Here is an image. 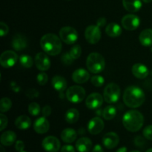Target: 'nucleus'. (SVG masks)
Instances as JSON below:
<instances>
[{
  "label": "nucleus",
  "instance_id": "f257e3e1",
  "mask_svg": "<svg viewBox=\"0 0 152 152\" xmlns=\"http://www.w3.org/2000/svg\"><path fill=\"white\" fill-rule=\"evenodd\" d=\"M123 99L126 106L136 108L141 106L145 102V95L140 88L132 86L126 88L124 91Z\"/></svg>",
  "mask_w": 152,
  "mask_h": 152
},
{
  "label": "nucleus",
  "instance_id": "f03ea898",
  "mask_svg": "<svg viewBox=\"0 0 152 152\" xmlns=\"http://www.w3.org/2000/svg\"><path fill=\"white\" fill-rule=\"evenodd\" d=\"M61 39L56 34H45L40 39V46L42 49L50 56H56L61 52L62 48Z\"/></svg>",
  "mask_w": 152,
  "mask_h": 152
},
{
  "label": "nucleus",
  "instance_id": "7ed1b4c3",
  "mask_svg": "<svg viewBox=\"0 0 152 152\" xmlns=\"http://www.w3.org/2000/svg\"><path fill=\"white\" fill-rule=\"evenodd\" d=\"M144 123L143 115L137 110H131L123 115V124L131 132H137L142 129Z\"/></svg>",
  "mask_w": 152,
  "mask_h": 152
},
{
  "label": "nucleus",
  "instance_id": "20e7f679",
  "mask_svg": "<svg viewBox=\"0 0 152 152\" xmlns=\"http://www.w3.org/2000/svg\"><path fill=\"white\" fill-rule=\"evenodd\" d=\"M88 70L92 74H99L102 72L105 67V61L103 56L99 53L93 52L88 56L86 60Z\"/></svg>",
  "mask_w": 152,
  "mask_h": 152
},
{
  "label": "nucleus",
  "instance_id": "39448f33",
  "mask_svg": "<svg viewBox=\"0 0 152 152\" xmlns=\"http://www.w3.org/2000/svg\"><path fill=\"white\" fill-rule=\"evenodd\" d=\"M86 90L81 86H73L66 91V97L72 103H80L86 97Z\"/></svg>",
  "mask_w": 152,
  "mask_h": 152
},
{
  "label": "nucleus",
  "instance_id": "423d86ee",
  "mask_svg": "<svg viewBox=\"0 0 152 152\" xmlns=\"http://www.w3.org/2000/svg\"><path fill=\"white\" fill-rule=\"evenodd\" d=\"M120 96V88L115 83H109L104 89L103 98L108 103L117 102Z\"/></svg>",
  "mask_w": 152,
  "mask_h": 152
},
{
  "label": "nucleus",
  "instance_id": "0eeeda50",
  "mask_svg": "<svg viewBox=\"0 0 152 152\" xmlns=\"http://www.w3.org/2000/svg\"><path fill=\"white\" fill-rule=\"evenodd\" d=\"M59 37L66 44L72 45L78 39V33L72 27H62L59 31Z\"/></svg>",
  "mask_w": 152,
  "mask_h": 152
},
{
  "label": "nucleus",
  "instance_id": "6e6552de",
  "mask_svg": "<svg viewBox=\"0 0 152 152\" xmlns=\"http://www.w3.org/2000/svg\"><path fill=\"white\" fill-rule=\"evenodd\" d=\"M101 30L97 25H89L85 31V37L90 44H96L101 39Z\"/></svg>",
  "mask_w": 152,
  "mask_h": 152
},
{
  "label": "nucleus",
  "instance_id": "1a4fd4ad",
  "mask_svg": "<svg viewBox=\"0 0 152 152\" xmlns=\"http://www.w3.org/2000/svg\"><path fill=\"white\" fill-rule=\"evenodd\" d=\"M18 61V55L13 50H5L0 56V64L3 68H9L13 67Z\"/></svg>",
  "mask_w": 152,
  "mask_h": 152
},
{
  "label": "nucleus",
  "instance_id": "9d476101",
  "mask_svg": "<svg viewBox=\"0 0 152 152\" xmlns=\"http://www.w3.org/2000/svg\"><path fill=\"white\" fill-rule=\"evenodd\" d=\"M122 25L127 31H134L140 24V19L134 14H127L124 16L121 21Z\"/></svg>",
  "mask_w": 152,
  "mask_h": 152
},
{
  "label": "nucleus",
  "instance_id": "9b49d317",
  "mask_svg": "<svg viewBox=\"0 0 152 152\" xmlns=\"http://www.w3.org/2000/svg\"><path fill=\"white\" fill-rule=\"evenodd\" d=\"M42 148L48 152H58L60 149L61 144L59 139L56 137H46L42 142Z\"/></svg>",
  "mask_w": 152,
  "mask_h": 152
},
{
  "label": "nucleus",
  "instance_id": "f8f14e48",
  "mask_svg": "<svg viewBox=\"0 0 152 152\" xmlns=\"http://www.w3.org/2000/svg\"><path fill=\"white\" fill-rule=\"evenodd\" d=\"M34 61H35L36 66L39 71H45L50 68V60L45 53H42V52L37 53Z\"/></svg>",
  "mask_w": 152,
  "mask_h": 152
},
{
  "label": "nucleus",
  "instance_id": "ddd939ff",
  "mask_svg": "<svg viewBox=\"0 0 152 152\" xmlns=\"http://www.w3.org/2000/svg\"><path fill=\"white\" fill-rule=\"evenodd\" d=\"M104 98L99 93H92L86 99V105L89 109H96L103 103Z\"/></svg>",
  "mask_w": 152,
  "mask_h": 152
},
{
  "label": "nucleus",
  "instance_id": "4468645a",
  "mask_svg": "<svg viewBox=\"0 0 152 152\" xmlns=\"http://www.w3.org/2000/svg\"><path fill=\"white\" fill-rule=\"evenodd\" d=\"M105 127L103 120L99 117H94L88 123V130L91 134L96 135L100 133Z\"/></svg>",
  "mask_w": 152,
  "mask_h": 152
},
{
  "label": "nucleus",
  "instance_id": "2eb2a0df",
  "mask_svg": "<svg viewBox=\"0 0 152 152\" xmlns=\"http://www.w3.org/2000/svg\"><path fill=\"white\" fill-rule=\"evenodd\" d=\"M120 142V137L115 132H108L102 137V144L108 149H112L117 146Z\"/></svg>",
  "mask_w": 152,
  "mask_h": 152
},
{
  "label": "nucleus",
  "instance_id": "dca6fc26",
  "mask_svg": "<svg viewBox=\"0 0 152 152\" xmlns=\"http://www.w3.org/2000/svg\"><path fill=\"white\" fill-rule=\"evenodd\" d=\"M49 129H50V123L47 118L44 116L39 117L34 121V129L37 134H42L47 133Z\"/></svg>",
  "mask_w": 152,
  "mask_h": 152
},
{
  "label": "nucleus",
  "instance_id": "f3484780",
  "mask_svg": "<svg viewBox=\"0 0 152 152\" xmlns=\"http://www.w3.org/2000/svg\"><path fill=\"white\" fill-rule=\"evenodd\" d=\"M90 78V74L84 68H79L74 71L72 74V80L77 84L86 83Z\"/></svg>",
  "mask_w": 152,
  "mask_h": 152
},
{
  "label": "nucleus",
  "instance_id": "a211bd4d",
  "mask_svg": "<svg viewBox=\"0 0 152 152\" xmlns=\"http://www.w3.org/2000/svg\"><path fill=\"white\" fill-rule=\"evenodd\" d=\"M11 45L13 48L17 51H21L26 48L28 45V39L24 35L20 34H17L13 37Z\"/></svg>",
  "mask_w": 152,
  "mask_h": 152
},
{
  "label": "nucleus",
  "instance_id": "6ab92c4d",
  "mask_svg": "<svg viewBox=\"0 0 152 152\" xmlns=\"http://www.w3.org/2000/svg\"><path fill=\"white\" fill-rule=\"evenodd\" d=\"M132 71L133 75L138 79H145L149 74L148 68L142 63H136L132 66Z\"/></svg>",
  "mask_w": 152,
  "mask_h": 152
},
{
  "label": "nucleus",
  "instance_id": "aec40b11",
  "mask_svg": "<svg viewBox=\"0 0 152 152\" xmlns=\"http://www.w3.org/2000/svg\"><path fill=\"white\" fill-rule=\"evenodd\" d=\"M123 5L127 11L136 13L142 7L141 0H123Z\"/></svg>",
  "mask_w": 152,
  "mask_h": 152
},
{
  "label": "nucleus",
  "instance_id": "412c9836",
  "mask_svg": "<svg viewBox=\"0 0 152 152\" xmlns=\"http://www.w3.org/2000/svg\"><path fill=\"white\" fill-rule=\"evenodd\" d=\"M51 85L55 90L62 93L66 89L67 81L62 76L56 75L52 78Z\"/></svg>",
  "mask_w": 152,
  "mask_h": 152
},
{
  "label": "nucleus",
  "instance_id": "4be33fe9",
  "mask_svg": "<svg viewBox=\"0 0 152 152\" xmlns=\"http://www.w3.org/2000/svg\"><path fill=\"white\" fill-rule=\"evenodd\" d=\"M92 148V142L89 138L81 137L76 142V148L79 152H89Z\"/></svg>",
  "mask_w": 152,
  "mask_h": 152
},
{
  "label": "nucleus",
  "instance_id": "5701e85b",
  "mask_svg": "<svg viewBox=\"0 0 152 152\" xmlns=\"http://www.w3.org/2000/svg\"><path fill=\"white\" fill-rule=\"evenodd\" d=\"M16 140V134L14 132L12 131H6L0 137V141L2 145L4 146H10L13 145Z\"/></svg>",
  "mask_w": 152,
  "mask_h": 152
},
{
  "label": "nucleus",
  "instance_id": "b1692460",
  "mask_svg": "<svg viewBox=\"0 0 152 152\" xmlns=\"http://www.w3.org/2000/svg\"><path fill=\"white\" fill-rule=\"evenodd\" d=\"M139 40L140 44L144 47L152 46V29H145L140 33L139 36Z\"/></svg>",
  "mask_w": 152,
  "mask_h": 152
},
{
  "label": "nucleus",
  "instance_id": "393cba45",
  "mask_svg": "<svg viewBox=\"0 0 152 152\" xmlns=\"http://www.w3.org/2000/svg\"><path fill=\"white\" fill-rule=\"evenodd\" d=\"M77 137V133L74 129L68 128L64 129L61 133V139L66 143H71L74 142Z\"/></svg>",
  "mask_w": 152,
  "mask_h": 152
},
{
  "label": "nucleus",
  "instance_id": "a878e982",
  "mask_svg": "<svg viewBox=\"0 0 152 152\" xmlns=\"http://www.w3.org/2000/svg\"><path fill=\"white\" fill-rule=\"evenodd\" d=\"M31 120L26 115H21L15 120V126L20 130H27L31 127Z\"/></svg>",
  "mask_w": 152,
  "mask_h": 152
},
{
  "label": "nucleus",
  "instance_id": "bb28decb",
  "mask_svg": "<svg viewBox=\"0 0 152 152\" xmlns=\"http://www.w3.org/2000/svg\"><path fill=\"white\" fill-rule=\"evenodd\" d=\"M122 28L120 25L116 22H111L107 25L105 28V33L111 37H120L122 34Z\"/></svg>",
  "mask_w": 152,
  "mask_h": 152
},
{
  "label": "nucleus",
  "instance_id": "cd10ccee",
  "mask_svg": "<svg viewBox=\"0 0 152 152\" xmlns=\"http://www.w3.org/2000/svg\"><path fill=\"white\" fill-rule=\"evenodd\" d=\"M80 117V113L76 108H70L65 114V120L69 124H74L77 123Z\"/></svg>",
  "mask_w": 152,
  "mask_h": 152
},
{
  "label": "nucleus",
  "instance_id": "c85d7f7f",
  "mask_svg": "<svg viewBox=\"0 0 152 152\" xmlns=\"http://www.w3.org/2000/svg\"><path fill=\"white\" fill-rule=\"evenodd\" d=\"M116 114H117V109L113 105H108V106L105 107V109L103 110L102 112V117L104 119L106 120H111L115 117Z\"/></svg>",
  "mask_w": 152,
  "mask_h": 152
},
{
  "label": "nucleus",
  "instance_id": "c756f323",
  "mask_svg": "<svg viewBox=\"0 0 152 152\" xmlns=\"http://www.w3.org/2000/svg\"><path fill=\"white\" fill-rule=\"evenodd\" d=\"M19 62L22 65V66H23L24 68H29L32 67V65H34V61H33L32 57L29 55L24 54L19 57Z\"/></svg>",
  "mask_w": 152,
  "mask_h": 152
},
{
  "label": "nucleus",
  "instance_id": "7c9ffc66",
  "mask_svg": "<svg viewBox=\"0 0 152 152\" xmlns=\"http://www.w3.org/2000/svg\"><path fill=\"white\" fill-rule=\"evenodd\" d=\"M12 107V102L9 98L3 97L0 101V111L4 113L8 111Z\"/></svg>",
  "mask_w": 152,
  "mask_h": 152
},
{
  "label": "nucleus",
  "instance_id": "2f4dec72",
  "mask_svg": "<svg viewBox=\"0 0 152 152\" xmlns=\"http://www.w3.org/2000/svg\"><path fill=\"white\" fill-rule=\"evenodd\" d=\"M40 111H41V108L37 102H31L28 105V112L32 116H34V117L38 116Z\"/></svg>",
  "mask_w": 152,
  "mask_h": 152
},
{
  "label": "nucleus",
  "instance_id": "473e14b6",
  "mask_svg": "<svg viewBox=\"0 0 152 152\" xmlns=\"http://www.w3.org/2000/svg\"><path fill=\"white\" fill-rule=\"evenodd\" d=\"M70 54L72 56L73 59H79L82 54V48L80 45H75L70 49Z\"/></svg>",
  "mask_w": 152,
  "mask_h": 152
},
{
  "label": "nucleus",
  "instance_id": "72a5a7b5",
  "mask_svg": "<svg viewBox=\"0 0 152 152\" xmlns=\"http://www.w3.org/2000/svg\"><path fill=\"white\" fill-rule=\"evenodd\" d=\"M91 82L93 86H94L95 87L99 88L103 86L104 83H105V79L100 75H95L91 77Z\"/></svg>",
  "mask_w": 152,
  "mask_h": 152
},
{
  "label": "nucleus",
  "instance_id": "f704fd0d",
  "mask_svg": "<svg viewBox=\"0 0 152 152\" xmlns=\"http://www.w3.org/2000/svg\"><path fill=\"white\" fill-rule=\"evenodd\" d=\"M37 80L39 85H40V86H45L48 83V75L45 72H41L37 75Z\"/></svg>",
  "mask_w": 152,
  "mask_h": 152
},
{
  "label": "nucleus",
  "instance_id": "c9c22d12",
  "mask_svg": "<svg viewBox=\"0 0 152 152\" xmlns=\"http://www.w3.org/2000/svg\"><path fill=\"white\" fill-rule=\"evenodd\" d=\"M61 61L64 65H70L74 62V59H73L72 56H71L70 53H65L61 57Z\"/></svg>",
  "mask_w": 152,
  "mask_h": 152
},
{
  "label": "nucleus",
  "instance_id": "e433bc0d",
  "mask_svg": "<svg viewBox=\"0 0 152 152\" xmlns=\"http://www.w3.org/2000/svg\"><path fill=\"white\" fill-rule=\"evenodd\" d=\"M144 137L148 140H152V125L146 126L142 132Z\"/></svg>",
  "mask_w": 152,
  "mask_h": 152
},
{
  "label": "nucleus",
  "instance_id": "4c0bfd02",
  "mask_svg": "<svg viewBox=\"0 0 152 152\" xmlns=\"http://www.w3.org/2000/svg\"><path fill=\"white\" fill-rule=\"evenodd\" d=\"M7 117L3 113L0 114V131H3L7 126Z\"/></svg>",
  "mask_w": 152,
  "mask_h": 152
},
{
  "label": "nucleus",
  "instance_id": "58836bf2",
  "mask_svg": "<svg viewBox=\"0 0 152 152\" xmlns=\"http://www.w3.org/2000/svg\"><path fill=\"white\" fill-rule=\"evenodd\" d=\"M9 31L8 26L4 22H0V35L1 37H4L7 34Z\"/></svg>",
  "mask_w": 152,
  "mask_h": 152
},
{
  "label": "nucleus",
  "instance_id": "ea45409f",
  "mask_svg": "<svg viewBox=\"0 0 152 152\" xmlns=\"http://www.w3.org/2000/svg\"><path fill=\"white\" fill-rule=\"evenodd\" d=\"M134 144L136 146L139 147V148H142L145 144V139L141 136L136 137L134 139Z\"/></svg>",
  "mask_w": 152,
  "mask_h": 152
},
{
  "label": "nucleus",
  "instance_id": "a19ab883",
  "mask_svg": "<svg viewBox=\"0 0 152 152\" xmlns=\"http://www.w3.org/2000/svg\"><path fill=\"white\" fill-rule=\"evenodd\" d=\"M51 111H52V110H51V108H50V105H45V106L43 107L42 113V115L44 116V117H48L50 115V114H51Z\"/></svg>",
  "mask_w": 152,
  "mask_h": 152
},
{
  "label": "nucleus",
  "instance_id": "79ce46f5",
  "mask_svg": "<svg viewBox=\"0 0 152 152\" xmlns=\"http://www.w3.org/2000/svg\"><path fill=\"white\" fill-rule=\"evenodd\" d=\"M15 148L17 151H22L25 148V143L22 140H17L16 142V145H15Z\"/></svg>",
  "mask_w": 152,
  "mask_h": 152
},
{
  "label": "nucleus",
  "instance_id": "37998d69",
  "mask_svg": "<svg viewBox=\"0 0 152 152\" xmlns=\"http://www.w3.org/2000/svg\"><path fill=\"white\" fill-rule=\"evenodd\" d=\"M61 152H75V148L72 145H65L61 148Z\"/></svg>",
  "mask_w": 152,
  "mask_h": 152
},
{
  "label": "nucleus",
  "instance_id": "c03bdc74",
  "mask_svg": "<svg viewBox=\"0 0 152 152\" xmlns=\"http://www.w3.org/2000/svg\"><path fill=\"white\" fill-rule=\"evenodd\" d=\"M26 95L27 96H29V97H31V95H33V98L34 97H37V96H38V95H39V93H38V91H34V93H32V89H30V90H28V91H27V93H26Z\"/></svg>",
  "mask_w": 152,
  "mask_h": 152
},
{
  "label": "nucleus",
  "instance_id": "a18cd8bd",
  "mask_svg": "<svg viewBox=\"0 0 152 152\" xmlns=\"http://www.w3.org/2000/svg\"><path fill=\"white\" fill-rule=\"evenodd\" d=\"M105 22H106V20H105V18L101 17V18H99V19L97 20V22H96V25H97V26H99V28H100V27H103L104 25H105Z\"/></svg>",
  "mask_w": 152,
  "mask_h": 152
},
{
  "label": "nucleus",
  "instance_id": "49530a36",
  "mask_svg": "<svg viewBox=\"0 0 152 152\" xmlns=\"http://www.w3.org/2000/svg\"><path fill=\"white\" fill-rule=\"evenodd\" d=\"M92 152H104V150L100 145L97 144V145H96L94 147Z\"/></svg>",
  "mask_w": 152,
  "mask_h": 152
},
{
  "label": "nucleus",
  "instance_id": "de8ad7c7",
  "mask_svg": "<svg viewBox=\"0 0 152 152\" xmlns=\"http://www.w3.org/2000/svg\"><path fill=\"white\" fill-rule=\"evenodd\" d=\"M117 152H127V148L126 147H121L117 150Z\"/></svg>",
  "mask_w": 152,
  "mask_h": 152
},
{
  "label": "nucleus",
  "instance_id": "09e8293b",
  "mask_svg": "<svg viewBox=\"0 0 152 152\" xmlns=\"http://www.w3.org/2000/svg\"><path fill=\"white\" fill-rule=\"evenodd\" d=\"M0 151L1 152H5V151H4V147L2 146V145H1V147H0Z\"/></svg>",
  "mask_w": 152,
  "mask_h": 152
},
{
  "label": "nucleus",
  "instance_id": "8fccbe9b",
  "mask_svg": "<svg viewBox=\"0 0 152 152\" xmlns=\"http://www.w3.org/2000/svg\"><path fill=\"white\" fill-rule=\"evenodd\" d=\"M142 1H143L145 3H150L151 2L152 0H142Z\"/></svg>",
  "mask_w": 152,
  "mask_h": 152
},
{
  "label": "nucleus",
  "instance_id": "3c124183",
  "mask_svg": "<svg viewBox=\"0 0 152 152\" xmlns=\"http://www.w3.org/2000/svg\"><path fill=\"white\" fill-rule=\"evenodd\" d=\"M145 152H152V148H150V149L147 150V151Z\"/></svg>",
  "mask_w": 152,
  "mask_h": 152
},
{
  "label": "nucleus",
  "instance_id": "603ef678",
  "mask_svg": "<svg viewBox=\"0 0 152 152\" xmlns=\"http://www.w3.org/2000/svg\"><path fill=\"white\" fill-rule=\"evenodd\" d=\"M131 152H140V151H137V150H134V151H132Z\"/></svg>",
  "mask_w": 152,
  "mask_h": 152
},
{
  "label": "nucleus",
  "instance_id": "864d4df0",
  "mask_svg": "<svg viewBox=\"0 0 152 152\" xmlns=\"http://www.w3.org/2000/svg\"><path fill=\"white\" fill-rule=\"evenodd\" d=\"M20 152H26V151H20Z\"/></svg>",
  "mask_w": 152,
  "mask_h": 152
},
{
  "label": "nucleus",
  "instance_id": "5fc2aeb1",
  "mask_svg": "<svg viewBox=\"0 0 152 152\" xmlns=\"http://www.w3.org/2000/svg\"><path fill=\"white\" fill-rule=\"evenodd\" d=\"M151 52H152V47H151Z\"/></svg>",
  "mask_w": 152,
  "mask_h": 152
}]
</instances>
